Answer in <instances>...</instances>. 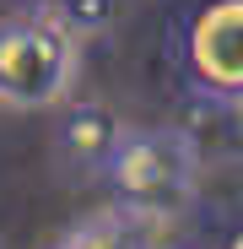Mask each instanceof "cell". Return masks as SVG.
Segmentation results:
<instances>
[{
  "label": "cell",
  "mask_w": 243,
  "mask_h": 249,
  "mask_svg": "<svg viewBox=\"0 0 243 249\" xmlns=\"http://www.w3.org/2000/svg\"><path fill=\"white\" fill-rule=\"evenodd\" d=\"M200 174H206V152L189 130H178V124H130L103 179H108L113 206L162 228L194 206Z\"/></svg>",
  "instance_id": "1"
},
{
  "label": "cell",
  "mask_w": 243,
  "mask_h": 249,
  "mask_svg": "<svg viewBox=\"0 0 243 249\" xmlns=\"http://www.w3.org/2000/svg\"><path fill=\"white\" fill-rule=\"evenodd\" d=\"M81 71V38L44 17V11H16L0 22V103L6 108H54L70 98Z\"/></svg>",
  "instance_id": "2"
},
{
  "label": "cell",
  "mask_w": 243,
  "mask_h": 249,
  "mask_svg": "<svg viewBox=\"0 0 243 249\" xmlns=\"http://www.w3.org/2000/svg\"><path fill=\"white\" fill-rule=\"evenodd\" d=\"M173 60L200 103L243 108V0H194L173 33Z\"/></svg>",
  "instance_id": "3"
},
{
  "label": "cell",
  "mask_w": 243,
  "mask_h": 249,
  "mask_svg": "<svg viewBox=\"0 0 243 249\" xmlns=\"http://www.w3.org/2000/svg\"><path fill=\"white\" fill-rule=\"evenodd\" d=\"M125 130L130 124L108 103H70L60 114V124H54V157L76 179H103L113 152H119V141H125Z\"/></svg>",
  "instance_id": "4"
},
{
  "label": "cell",
  "mask_w": 243,
  "mask_h": 249,
  "mask_svg": "<svg viewBox=\"0 0 243 249\" xmlns=\"http://www.w3.org/2000/svg\"><path fill=\"white\" fill-rule=\"evenodd\" d=\"M54 249H157V228L125 212V206H108V212L81 217Z\"/></svg>",
  "instance_id": "5"
},
{
  "label": "cell",
  "mask_w": 243,
  "mask_h": 249,
  "mask_svg": "<svg viewBox=\"0 0 243 249\" xmlns=\"http://www.w3.org/2000/svg\"><path fill=\"white\" fill-rule=\"evenodd\" d=\"M27 11H44V17H54V22H65L76 38H97V33H108L119 17H125V6L130 0H22Z\"/></svg>",
  "instance_id": "6"
},
{
  "label": "cell",
  "mask_w": 243,
  "mask_h": 249,
  "mask_svg": "<svg viewBox=\"0 0 243 249\" xmlns=\"http://www.w3.org/2000/svg\"><path fill=\"white\" fill-rule=\"evenodd\" d=\"M227 249H243V228H238V233H232V238H227Z\"/></svg>",
  "instance_id": "7"
}]
</instances>
